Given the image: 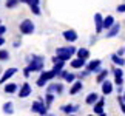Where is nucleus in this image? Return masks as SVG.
I'll use <instances>...</instances> for the list:
<instances>
[{
    "mask_svg": "<svg viewBox=\"0 0 125 116\" xmlns=\"http://www.w3.org/2000/svg\"><path fill=\"white\" fill-rule=\"evenodd\" d=\"M76 53H77V48L73 46V45H70V46H59L56 50V56L59 57L60 60H70L71 57H73Z\"/></svg>",
    "mask_w": 125,
    "mask_h": 116,
    "instance_id": "1",
    "label": "nucleus"
},
{
    "mask_svg": "<svg viewBox=\"0 0 125 116\" xmlns=\"http://www.w3.org/2000/svg\"><path fill=\"white\" fill-rule=\"evenodd\" d=\"M43 57L42 56H37V54H32L28 57V70L31 73H36V71H43Z\"/></svg>",
    "mask_w": 125,
    "mask_h": 116,
    "instance_id": "2",
    "label": "nucleus"
},
{
    "mask_svg": "<svg viewBox=\"0 0 125 116\" xmlns=\"http://www.w3.org/2000/svg\"><path fill=\"white\" fill-rule=\"evenodd\" d=\"M54 77H57V73H56L54 70L42 71V73H40V76H39V79H37V85H39V87H45V85H46V82L52 81Z\"/></svg>",
    "mask_w": 125,
    "mask_h": 116,
    "instance_id": "3",
    "label": "nucleus"
},
{
    "mask_svg": "<svg viewBox=\"0 0 125 116\" xmlns=\"http://www.w3.org/2000/svg\"><path fill=\"white\" fill-rule=\"evenodd\" d=\"M31 112H34V113H39L40 116H46L48 115V105L43 102V101H34L31 105Z\"/></svg>",
    "mask_w": 125,
    "mask_h": 116,
    "instance_id": "4",
    "label": "nucleus"
},
{
    "mask_svg": "<svg viewBox=\"0 0 125 116\" xmlns=\"http://www.w3.org/2000/svg\"><path fill=\"white\" fill-rule=\"evenodd\" d=\"M19 30H20L22 34H32V33L36 31V25L32 23V20L25 19V20H22V23L19 25Z\"/></svg>",
    "mask_w": 125,
    "mask_h": 116,
    "instance_id": "5",
    "label": "nucleus"
},
{
    "mask_svg": "<svg viewBox=\"0 0 125 116\" xmlns=\"http://www.w3.org/2000/svg\"><path fill=\"white\" fill-rule=\"evenodd\" d=\"M100 65H102V60L100 59H94V60H91V62H88V64L85 65V68L90 71V73H100L102 71V68H100Z\"/></svg>",
    "mask_w": 125,
    "mask_h": 116,
    "instance_id": "6",
    "label": "nucleus"
},
{
    "mask_svg": "<svg viewBox=\"0 0 125 116\" xmlns=\"http://www.w3.org/2000/svg\"><path fill=\"white\" fill-rule=\"evenodd\" d=\"M31 85L28 84V82H25V84H22V87L19 88V91H17V94H19V98L20 99H23V98H28V96L31 94Z\"/></svg>",
    "mask_w": 125,
    "mask_h": 116,
    "instance_id": "7",
    "label": "nucleus"
},
{
    "mask_svg": "<svg viewBox=\"0 0 125 116\" xmlns=\"http://www.w3.org/2000/svg\"><path fill=\"white\" fill-rule=\"evenodd\" d=\"M94 23H96V34L104 31V17L100 12H96L94 14Z\"/></svg>",
    "mask_w": 125,
    "mask_h": 116,
    "instance_id": "8",
    "label": "nucleus"
},
{
    "mask_svg": "<svg viewBox=\"0 0 125 116\" xmlns=\"http://www.w3.org/2000/svg\"><path fill=\"white\" fill-rule=\"evenodd\" d=\"M63 39L66 42H70V43H73V42H76L77 40V33H76L74 30H66V31H63Z\"/></svg>",
    "mask_w": 125,
    "mask_h": 116,
    "instance_id": "9",
    "label": "nucleus"
},
{
    "mask_svg": "<svg viewBox=\"0 0 125 116\" xmlns=\"http://www.w3.org/2000/svg\"><path fill=\"white\" fill-rule=\"evenodd\" d=\"M104 105H105V98H99V101L93 105V112H94L96 116L104 113Z\"/></svg>",
    "mask_w": 125,
    "mask_h": 116,
    "instance_id": "10",
    "label": "nucleus"
},
{
    "mask_svg": "<svg viewBox=\"0 0 125 116\" xmlns=\"http://www.w3.org/2000/svg\"><path fill=\"white\" fill-rule=\"evenodd\" d=\"M113 90H114L113 82L108 81V79H105V81L102 82V93L107 96V94H110V93H113Z\"/></svg>",
    "mask_w": 125,
    "mask_h": 116,
    "instance_id": "11",
    "label": "nucleus"
},
{
    "mask_svg": "<svg viewBox=\"0 0 125 116\" xmlns=\"http://www.w3.org/2000/svg\"><path fill=\"white\" fill-rule=\"evenodd\" d=\"M16 73H17V68H14V67H12V68H8V70L2 74V77H0V84H5V82H6L9 77H12Z\"/></svg>",
    "mask_w": 125,
    "mask_h": 116,
    "instance_id": "12",
    "label": "nucleus"
},
{
    "mask_svg": "<svg viewBox=\"0 0 125 116\" xmlns=\"http://www.w3.org/2000/svg\"><path fill=\"white\" fill-rule=\"evenodd\" d=\"M119 31H121V23H117V22H116V23H114V25L107 31V37H108V39L116 37V36L119 34Z\"/></svg>",
    "mask_w": 125,
    "mask_h": 116,
    "instance_id": "13",
    "label": "nucleus"
},
{
    "mask_svg": "<svg viewBox=\"0 0 125 116\" xmlns=\"http://www.w3.org/2000/svg\"><path fill=\"white\" fill-rule=\"evenodd\" d=\"M83 88V84L82 81H74L73 84H71V88H70V94H77L80 90Z\"/></svg>",
    "mask_w": 125,
    "mask_h": 116,
    "instance_id": "14",
    "label": "nucleus"
},
{
    "mask_svg": "<svg viewBox=\"0 0 125 116\" xmlns=\"http://www.w3.org/2000/svg\"><path fill=\"white\" fill-rule=\"evenodd\" d=\"M86 65V60L85 59H80V57H76V59H71V68H83V67Z\"/></svg>",
    "mask_w": 125,
    "mask_h": 116,
    "instance_id": "15",
    "label": "nucleus"
},
{
    "mask_svg": "<svg viewBox=\"0 0 125 116\" xmlns=\"http://www.w3.org/2000/svg\"><path fill=\"white\" fill-rule=\"evenodd\" d=\"M60 110H62L63 113H66V115H71V113H74V112H77V110H79V105L66 104V105H62V107H60Z\"/></svg>",
    "mask_w": 125,
    "mask_h": 116,
    "instance_id": "16",
    "label": "nucleus"
},
{
    "mask_svg": "<svg viewBox=\"0 0 125 116\" xmlns=\"http://www.w3.org/2000/svg\"><path fill=\"white\" fill-rule=\"evenodd\" d=\"M97 101H99V94L96 93V91H93V93H90V94L85 98V102L88 104V105H94L96 102H97Z\"/></svg>",
    "mask_w": 125,
    "mask_h": 116,
    "instance_id": "17",
    "label": "nucleus"
},
{
    "mask_svg": "<svg viewBox=\"0 0 125 116\" xmlns=\"http://www.w3.org/2000/svg\"><path fill=\"white\" fill-rule=\"evenodd\" d=\"M5 93H9V94H12V93H16V91H19V85L17 84H14V82H9V84L5 85Z\"/></svg>",
    "mask_w": 125,
    "mask_h": 116,
    "instance_id": "18",
    "label": "nucleus"
},
{
    "mask_svg": "<svg viewBox=\"0 0 125 116\" xmlns=\"http://www.w3.org/2000/svg\"><path fill=\"white\" fill-rule=\"evenodd\" d=\"M111 62L114 65H117V67H124L125 65V59L122 56H119V54H116V53H114V54L111 56Z\"/></svg>",
    "mask_w": 125,
    "mask_h": 116,
    "instance_id": "19",
    "label": "nucleus"
},
{
    "mask_svg": "<svg viewBox=\"0 0 125 116\" xmlns=\"http://www.w3.org/2000/svg\"><path fill=\"white\" fill-rule=\"evenodd\" d=\"M114 17L113 16H107V17H104V30H110V28H111L113 25H114Z\"/></svg>",
    "mask_w": 125,
    "mask_h": 116,
    "instance_id": "20",
    "label": "nucleus"
},
{
    "mask_svg": "<svg viewBox=\"0 0 125 116\" xmlns=\"http://www.w3.org/2000/svg\"><path fill=\"white\" fill-rule=\"evenodd\" d=\"M76 54H77V57H80V59H85L86 60L90 57V50H88V48H79Z\"/></svg>",
    "mask_w": 125,
    "mask_h": 116,
    "instance_id": "21",
    "label": "nucleus"
},
{
    "mask_svg": "<svg viewBox=\"0 0 125 116\" xmlns=\"http://www.w3.org/2000/svg\"><path fill=\"white\" fill-rule=\"evenodd\" d=\"M3 113L5 115H12L14 113V105H12V102H5L3 104Z\"/></svg>",
    "mask_w": 125,
    "mask_h": 116,
    "instance_id": "22",
    "label": "nucleus"
},
{
    "mask_svg": "<svg viewBox=\"0 0 125 116\" xmlns=\"http://www.w3.org/2000/svg\"><path fill=\"white\" fill-rule=\"evenodd\" d=\"M107 76H108V70H102L97 76H96V82H97V84H102V82L107 79Z\"/></svg>",
    "mask_w": 125,
    "mask_h": 116,
    "instance_id": "23",
    "label": "nucleus"
},
{
    "mask_svg": "<svg viewBox=\"0 0 125 116\" xmlns=\"http://www.w3.org/2000/svg\"><path fill=\"white\" fill-rule=\"evenodd\" d=\"M63 67H65V60H59V62H57V64H54V67H52V70H54L56 73L59 74L60 71L63 70Z\"/></svg>",
    "mask_w": 125,
    "mask_h": 116,
    "instance_id": "24",
    "label": "nucleus"
},
{
    "mask_svg": "<svg viewBox=\"0 0 125 116\" xmlns=\"http://www.w3.org/2000/svg\"><path fill=\"white\" fill-rule=\"evenodd\" d=\"M52 101H54V93H46V96H45V104L50 107V105L52 104Z\"/></svg>",
    "mask_w": 125,
    "mask_h": 116,
    "instance_id": "25",
    "label": "nucleus"
},
{
    "mask_svg": "<svg viewBox=\"0 0 125 116\" xmlns=\"http://www.w3.org/2000/svg\"><path fill=\"white\" fill-rule=\"evenodd\" d=\"M113 74H114V77H124L122 67H116V68H113Z\"/></svg>",
    "mask_w": 125,
    "mask_h": 116,
    "instance_id": "26",
    "label": "nucleus"
},
{
    "mask_svg": "<svg viewBox=\"0 0 125 116\" xmlns=\"http://www.w3.org/2000/svg\"><path fill=\"white\" fill-rule=\"evenodd\" d=\"M76 74H73V73H66V76H65V82H68V84H73V82L76 81Z\"/></svg>",
    "mask_w": 125,
    "mask_h": 116,
    "instance_id": "27",
    "label": "nucleus"
},
{
    "mask_svg": "<svg viewBox=\"0 0 125 116\" xmlns=\"http://www.w3.org/2000/svg\"><path fill=\"white\" fill-rule=\"evenodd\" d=\"M20 3V0H6V8H16Z\"/></svg>",
    "mask_w": 125,
    "mask_h": 116,
    "instance_id": "28",
    "label": "nucleus"
},
{
    "mask_svg": "<svg viewBox=\"0 0 125 116\" xmlns=\"http://www.w3.org/2000/svg\"><path fill=\"white\" fill-rule=\"evenodd\" d=\"M9 59V53L6 51V50H0V60H8Z\"/></svg>",
    "mask_w": 125,
    "mask_h": 116,
    "instance_id": "29",
    "label": "nucleus"
},
{
    "mask_svg": "<svg viewBox=\"0 0 125 116\" xmlns=\"http://www.w3.org/2000/svg\"><path fill=\"white\" fill-rule=\"evenodd\" d=\"M31 11L32 14H36V16H40V8H39V5H31Z\"/></svg>",
    "mask_w": 125,
    "mask_h": 116,
    "instance_id": "30",
    "label": "nucleus"
},
{
    "mask_svg": "<svg viewBox=\"0 0 125 116\" xmlns=\"http://www.w3.org/2000/svg\"><path fill=\"white\" fill-rule=\"evenodd\" d=\"M20 2L22 3H26V5H30V6H31V5H39L40 0H20Z\"/></svg>",
    "mask_w": 125,
    "mask_h": 116,
    "instance_id": "31",
    "label": "nucleus"
},
{
    "mask_svg": "<svg viewBox=\"0 0 125 116\" xmlns=\"http://www.w3.org/2000/svg\"><path fill=\"white\" fill-rule=\"evenodd\" d=\"M46 93H56V84H50L46 87Z\"/></svg>",
    "mask_w": 125,
    "mask_h": 116,
    "instance_id": "32",
    "label": "nucleus"
},
{
    "mask_svg": "<svg viewBox=\"0 0 125 116\" xmlns=\"http://www.w3.org/2000/svg\"><path fill=\"white\" fill-rule=\"evenodd\" d=\"M56 93L57 94H62V93H63V85H62V84H56Z\"/></svg>",
    "mask_w": 125,
    "mask_h": 116,
    "instance_id": "33",
    "label": "nucleus"
},
{
    "mask_svg": "<svg viewBox=\"0 0 125 116\" xmlns=\"http://www.w3.org/2000/svg\"><path fill=\"white\" fill-rule=\"evenodd\" d=\"M86 76H90V71L86 70V68H85V71H82L80 74H77V77H79V79H83V77H86Z\"/></svg>",
    "mask_w": 125,
    "mask_h": 116,
    "instance_id": "34",
    "label": "nucleus"
},
{
    "mask_svg": "<svg viewBox=\"0 0 125 116\" xmlns=\"http://www.w3.org/2000/svg\"><path fill=\"white\" fill-rule=\"evenodd\" d=\"M114 84H116L117 87L119 85H124V77H114Z\"/></svg>",
    "mask_w": 125,
    "mask_h": 116,
    "instance_id": "35",
    "label": "nucleus"
},
{
    "mask_svg": "<svg viewBox=\"0 0 125 116\" xmlns=\"http://www.w3.org/2000/svg\"><path fill=\"white\" fill-rule=\"evenodd\" d=\"M116 11H117V12H125V3H121V5H119V6L116 8Z\"/></svg>",
    "mask_w": 125,
    "mask_h": 116,
    "instance_id": "36",
    "label": "nucleus"
},
{
    "mask_svg": "<svg viewBox=\"0 0 125 116\" xmlns=\"http://www.w3.org/2000/svg\"><path fill=\"white\" fill-rule=\"evenodd\" d=\"M116 54H119V56L124 57V56H125V46H124V48H119V50L116 51Z\"/></svg>",
    "mask_w": 125,
    "mask_h": 116,
    "instance_id": "37",
    "label": "nucleus"
},
{
    "mask_svg": "<svg viewBox=\"0 0 125 116\" xmlns=\"http://www.w3.org/2000/svg\"><path fill=\"white\" fill-rule=\"evenodd\" d=\"M30 74H31V71L28 70V67H26V68L23 70V76H25V77H30Z\"/></svg>",
    "mask_w": 125,
    "mask_h": 116,
    "instance_id": "38",
    "label": "nucleus"
},
{
    "mask_svg": "<svg viewBox=\"0 0 125 116\" xmlns=\"http://www.w3.org/2000/svg\"><path fill=\"white\" fill-rule=\"evenodd\" d=\"M5 33H6V26H3V25H0V36H3Z\"/></svg>",
    "mask_w": 125,
    "mask_h": 116,
    "instance_id": "39",
    "label": "nucleus"
},
{
    "mask_svg": "<svg viewBox=\"0 0 125 116\" xmlns=\"http://www.w3.org/2000/svg\"><path fill=\"white\" fill-rule=\"evenodd\" d=\"M116 91H117V93H119V94H122V93H124V91H125V90H124V87H122V85H119V87H117V88H116Z\"/></svg>",
    "mask_w": 125,
    "mask_h": 116,
    "instance_id": "40",
    "label": "nucleus"
},
{
    "mask_svg": "<svg viewBox=\"0 0 125 116\" xmlns=\"http://www.w3.org/2000/svg\"><path fill=\"white\" fill-rule=\"evenodd\" d=\"M94 42H96V36H93V37H91V40H90V43H91V45H93Z\"/></svg>",
    "mask_w": 125,
    "mask_h": 116,
    "instance_id": "41",
    "label": "nucleus"
},
{
    "mask_svg": "<svg viewBox=\"0 0 125 116\" xmlns=\"http://www.w3.org/2000/svg\"><path fill=\"white\" fill-rule=\"evenodd\" d=\"M3 43H5V39H3L2 36H0V46H2V45H3Z\"/></svg>",
    "mask_w": 125,
    "mask_h": 116,
    "instance_id": "42",
    "label": "nucleus"
},
{
    "mask_svg": "<svg viewBox=\"0 0 125 116\" xmlns=\"http://www.w3.org/2000/svg\"><path fill=\"white\" fill-rule=\"evenodd\" d=\"M97 116H107V113L104 112V113H100V115H97Z\"/></svg>",
    "mask_w": 125,
    "mask_h": 116,
    "instance_id": "43",
    "label": "nucleus"
},
{
    "mask_svg": "<svg viewBox=\"0 0 125 116\" xmlns=\"http://www.w3.org/2000/svg\"><path fill=\"white\" fill-rule=\"evenodd\" d=\"M86 116H96V115H86Z\"/></svg>",
    "mask_w": 125,
    "mask_h": 116,
    "instance_id": "44",
    "label": "nucleus"
},
{
    "mask_svg": "<svg viewBox=\"0 0 125 116\" xmlns=\"http://www.w3.org/2000/svg\"><path fill=\"white\" fill-rule=\"evenodd\" d=\"M68 116H74V115H73V113H71V115H68Z\"/></svg>",
    "mask_w": 125,
    "mask_h": 116,
    "instance_id": "45",
    "label": "nucleus"
},
{
    "mask_svg": "<svg viewBox=\"0 0 125 116\" xmlns=\"http://www.w3.org/2000/svg\"><path fill=\"white\" fill-rule=\"evenodd\" d=\"M124 99H125V93H124Z\"/></svg>",
    "mask_w": 125,
    "mask_h": 116,
    "instance_id": "46",
    "label": "nucleus"
},
{
    "mask_svg": "<svg viewBox=\"0 0 125 116\" xmlns=\"http://www.w3.org/2000/svg\"><path fill=\"white\" fill-rule=\"evenodd\" d=\"M0 25H2V22H0Z\"/></svg>",
    "mask_w": 125,
    "mask_h": 116,
    "instance_id": "47",
    "label": "nucleus"
}]
</instances>
